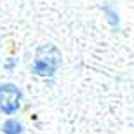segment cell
Here are the masks:
<instances>
[{
  "label": "cell",
  "mask_w": 134,
  "mask_h": 134,
  "mask_svg": "<svg viewBox=\"0 0 134 134\" xmlns=\"http://www.w3.org/2000/svg\"><path fill=\"white\" fill-rule=\"evenodd\" d=\"M61 65V54L58 47L52 44H45L37 49L31 70L38 77H52Z\"/></svg>",
  "instance_id": "cell-1"
},
{
  "label": "cell",
  "mask_w": 134,
  "mask_h": 134,
  "mask_svg": "<svg viewBox=\"0 0 134 134\" xmlns=\"http://www.w3.org/2000/svg\"><path fill=\"white\" fill-rule=\"evenodd\" d=\"M2 132L4 134H23V124L16 119L5 120L2 125Z\"/></svg>",
  "instance_id": "cell-3"
},
{
  "label": "cell",
  "mask_w": 134,
  "mask_h": 134,
  "mask_svg": "<svg viewBox=\"0 0 134 134\" xmlns=\"http://www.w3.org/2000/svg\"><path fill=\"white\" fill-rule=\"evenodd\" d=\"M104 12L110 16L108 19H110V23H111V26H113V28H117V26H119V16H117V12H115V10H111V7H104Z\"/></svg>",
  "instance_id": "cell-4"
},
{
  "label": "cell",
  "mask_w": 134,
  "mask_h": 134,
  "mask_svg": "<svg viewBox=\"0 0 134 134\" xmlns=\"http://www.w3.org/2000/svg\"><path fill=\"white\" fill-rule=\"evenodd\" d=\"M23 103V92L14 84H0V111L14 115L19 111Z\"/></svg>",
  "instance_id": "cell-2"
}]
</instances>
